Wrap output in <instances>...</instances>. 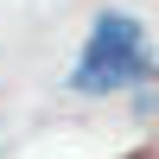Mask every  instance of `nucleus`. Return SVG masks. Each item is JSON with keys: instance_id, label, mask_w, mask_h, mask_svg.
Wrapping results in <instances>:
<instances>
[{"instance_id": "nucleus-1", "label": "nucleus", "mask_w": 159, "mask_h": 159, "mask_svg": "<svg viewBox=\"0 0 159 159\" xmlns=\"http://www.w3.org/2000/svg\"><path fill=\"white\" fill-rule=\"evenodd\" d=\"M153 70H159V57H153L147 25L134 13H102L70 64V89L76 96H115V89H140Z\"/></svg>"}]
</instances>
